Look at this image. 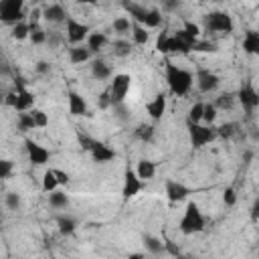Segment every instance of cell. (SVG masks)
<instances>
[{
    "instance_id": "cell-29",
    "label": "cell",
    "mask_w": 259,
    "mask_h": 259,
    "mask_svg": "<svg viewBox=\"0 0 259 259\" xmlns=\"http://www.w3.org/2000/svg\"><path fill=\"white\" fill-rule=\"evenodd\" d=\"M57 186H59V178H57L55 170H45V174H42V190L45 192H53V190H57Z\"/></svg>"
},
{
    "instance_id": "cell-55",
    "label": "cell",
    "mask_w": 259,
    "mask_h": 259,
    "mask_svg": "<svg viewBox=\"0 0 259 259\" xmlns=\"http://www.w3.org/2000/svg\"><path fill=\"white\" fill-rule=\"evenodd\" d=\"M251 136H253V140H259V132H257V127H253V132H251Z\"/></svg>"
},
{
    "instance_id": "cell-52",
    "label": "cell",
    "mask_w": 259,
    "mask_h": 259,
    "mask_svg": "<svg viewBox=\"0 0 259 259\" xmlns=\"http://www.w3.org/2000/svg\"><path fill=\"white\" fill-rule=\"evenodd\" d=\"M55 174H57V178H59V184H67V182H69V174H67V172L55 170Z\"/></svg>"
},
{
    "instance_id": "cell-44",
    "label": "cell",
    "mask_w": 259,
    "mask_h": 259,
    "mask_svg": "<svg viewBox=\"0 0 259 259\" xmlns=\"http://www.w3.org/2000/svg\"><path fill=\"white\" fill-rule=\"evenodd\" d=\"M10 174H12V162L10 160H2L0 162V178H10Z\"/></svg>"
},
{
    "instance_id": "cell-42",
    "label": "cell",
    "mask_w": 259,
    "mask_h": 259,
    "mask_svg": "<svg viewBox=\"0 0 259 259\" xmlns=\"http://www.w3.org/2000/svg\"><path fill=\"white\" fill-rule=\"evenodd\" d=\"M223 202H225L227 206H233V204L237 202V192H235L233 186H227V188L223 190Z\"/></svg>"
},
{
    "instance_id": "cell-15",
    "label": "cell",
    "mask_w": 259,
    "mask_h": 259,
    "mask_svg": "<svg viewBox=\"0 0 259 259\" xmlns=\"http://www.w3.org/2000/svg\"><path fill=\"white\" fill-rule=\"evenodd\" d=\"M146 111H148L150 119H154V121L162 119V115L166 113V95L164 93H156L154 99L146 105Z\"/></svg>"
},
{
    "instance_id": "cell-34",
    "label": "cell",
    "mask_w": 259,
    "mask_h": 259,
    "mask_svg": "<svg viewBox=\"0 0 259 259\" xmlns=\"http://www.w3.org/2000/svg\"><path fill=\"white\" fill-rule=\"evenodd\" d=\"M237 130H239V123L229 121V123H223V125H219V127H217V136H221V138L229 140V138H233V136L237 134Z\"/></svg>"
},
{
    "instance_id": "cell-2",
    "label": "cell",
    "mask_w": 259,
    "mask_h": 259,
    "mask_svg": "<svg viewBox=\"0 0 259 259\" xmlns=\"http://www.w3.org/2000/svg\"><path fill=\"white\" fill-rule=\"evenodd\" d=\"M178 227H180V231H182L184 235H194V233L204 231V217H202V212H200V208H198L196 202L190 200V202L186 204L184 214H182Z\"/></svg>"
},
{
    "instance_id": "cell-32",
    "label": "cell",
    "mask_w": 259,
    "mask_h": 259,
    "mask_svg": "<svg viewBox=\"0 0 259 259\" xmlns=\"http://www.w3.org/2000/svg\"><path fill=\"white\" fill-rule=\"evenodd\" d=\"M132 20H130V16H117L115 20H113V30L115 32H119V34H125V32H130L132 30Z\"/></svg>"
},
{
    "instance_id": "cell-46",
    "label": "cell",
    "mask_w": 259,
    "mask_h": 259,
    "mask_svg": "<svg viewBox=\"0 0 259 259\" xmlns=\"http://www.w3.org/2000/svg\"><path fill=\"white\" fill-rule=\"evenodd\" d=\"M99 107H101V109L111 107V95H109V89L101 93V97H99Z\"/></svg>"
},
{
    "instance_id": "cell-39",
    "label": "cell",
    "mask_w": 259,
    "mask_h": 259,
    "mask_svg": "<svg viewBox=\"0 0 259 259\" xmlns=\"http://www.w3.org/2000/svg\"><path fill=\"white\" fill-rule=\"evenodd\" d=\"M192 51H196V53H217L219 47L214 42H208V40H196Z\"/></svg>"
},
{
    "instance_id": "cell-10",
    "label": "cell",
    "mask_w": 259,
    "mask_h": 259,
    "mask_svg": "<svg viewBox=\"0 0 259 259\" xmlns=\"http://www.w3.org/2000/svg\"><path fill=\"white\" fill-rule=\"evenodd\" d=\"M87 36H89V26L69 16V20H67V38H69V42L71 45H81Z\"/></svg>"
},
{
    "instance_id": "cell-1",
    "label": "cell",
    "mask_w": 259,
    "mask_h": 259,
    "mask_svg": "<svg viewBox=\"0 0 259 259\" xmlns=\"http://www.w3.org/2000/svg\"><path fill=\"white\" fill-rule=\"evenodd\" d=\"M166 83L170 87V93L186 95L190 91V87H192V75L186 69L166 61Z\"/></svg>"
},
{
    "instance_id": "cell-19",
    "label": "cell",
    "mask_w": 259,
    "mask_h": 259,
    "mask_svg": "<svg viewBox=\"0 0 259 259\" xmlns=\"http://www.w3.org/2000/svg\"><path fill=\"white\" fill-rule=\"evenodd\" d=\"M243 51L247 55H259V30H247L245 32Z\"/></svg>"
},
{
    "instance_id": "cell-20",
    "label": "cell",
    "mask_w": 259,
    "mask_h": 259,
    "mask_svg": "<svg viewBox=\"0 0 259 259\" xmlns=\"http://www.w3.org/2000/svg\"><path fill=\"white\" fill-rule=\"evenodd\" d=\"M91 75H93L97 81H105V79H109V77H111V67H109L105 61L95 59V61H93V65H91Z\"/></svg>"
},
{
    "instance_id": "cell-11",
    "label": "cell",
    "mask_w": 259,
    "mask_h": 259,
    "mask_svg": "<svg viewBox=\"0 0 259 259\" xmlns=\"http://www.w3.org/2000/svg\"><path fill=\"white\" fill-rule=\"evenodd\" d=\"M219 83H221V79H219L217 73H212L210 69H198V73H196V85H198V89H200L202 93H212V91H217Z\"/></svg>"
},
{
    "instance_id": "cell-26",
    "label": "cell",
    "mask_w": 259,
    "mask_h": 259,
    "mask_svg": "<svg viewBox=\"0 0 259 259\" xmlns=\"http://www.w3.org/2000/svg\"><path fill=\"white\" fill-rule=\"evenodd\" d=\"M132 36H134V42H136V45H146V42L150 40L148 28H146L144 24H140V22H134V24H132Z\"/></svg>"
},
{
    "instance_id": "cell-9",
    "label": "cell",
    "mask_w": 259,
    "mask_h": 259,
    "mask_svg": "<svg viewBox=\"0 0 259 259\" xmlns=\"http://www.w3.org/2000/svg\"><path fill=\"white\" fill-rule=\"evenodd\" d=\"M24 148H26V154H28V160L34 164V166H45L51 158V152L47 148H42L40 144L32 142V140H24Z\"/></svg>"
},
{
    "instance_id": "cell-22",
    "label": "cell",
    "mask_w": 259,
    "mask_h": 259,
    "mask_svg": "<svg viewBox=\"0 0 259 259\" xmlns=\"http://www.w3.org/2000/svg\"><path fill=\"white\" fill-rule=\"evenodd\" d=\"M136 172H138V176L142 180H152L156 176V164L152 160H140Z\"/></svg>"
},
{
    "instance_id": "cell-54",
    "label": "cell",
    "mask_w": 259,
    "mask_h": 259,
    "mask_svg": "<svg viewBox=\"0 0 259 259\" xmlns=\"http://www.w3.org/2000/svg\"><path fill=\"white\" fill-rule=\"evenodd\" d=\"M79 4H97V0H77Z\"/></svg>"
},
{
    "instance_id": "cell-56",
    "label": "cell",
    "mask_w": 259,
    "mask_h": 259,
    "mask_svg": "<svg viewBox=\"0 0 259 259\" xmlns=\"http://www.w3.org/2000/svg\"><path fill=\"white\" fill-rule=\"evenodd\" d=\"M200 2H221V0H200Z\"/></svg>"
},
{
    "instance_id": "cell-4",
    "label": "cell",
    "mask_w": 259,
    "mask_h": 259,
    "mask_svg": "<svg viewBox=\"0 0 259 259\" xmlns=\"http://www.w3.org/2000/svg\"><path fill=\"white\" fill-rule=\"evenodd\" d=\"M188 138H190V144L194 148H202V146L210 144L217 138V127H212L208 123L202 125V123L188 121Z\"/></svg>"
},
{
    "instance_id": "cell-35",
    "label": "cell",
    "mask_w": 259,
    "mask_h": 259,
    "mask_svg": "<svg viewBox=\"0 0 259 259\" xmlns=\"http://www.w3.org/2000/svg\"><path fill=\"white\" fill-rule=\"evenodd\" d=\"M160 22H162V14H160V10L150 8V10H148V16H146L144 26H146V28H156V26H160Z\"/></svg>"
},
{
    "instance_id": "cell-38",
    "label": "cell",
    "mask_w": 259,
    "mask_h": 259,
    "mask_svg": "<svg viewBox=\"0 0 259 259\" xmlns=\"http://www.w3.org/2000/svg\"><path fill=\"white\" fill-rule=\"evenodd\" d=\"M217 119V105L214 103H204V113H202V121L212 125V121Z\"/></svg>"
},
{
    "instance_id": "cell-33",
    "label": "cell",
    "mask_w": 259,
    "mask_h": 259,
    "mask_svg": "<svg viewBox=\"0 0 259 259\" xmlns=\"http://www.w3.org/2000/svg\"><path fill=\"white\" fill-rule=\"evenodd\" d=\"M235 97H237L235 93H221L217 97V101H214L217 109H231L235 105Z\"/></svg>"
},
{
    "instance_id": "cell-30",
    "label": "cell",
    "mask_w": 259,
    "mask_h": 259,
    "mask_svg": "<svg viewBox=\"0 0 259 259\" xmlns=\"http://www.w3.org/2000/svg\"><path fill=\"white\" fill-rule=\"evenodd\" d=\"M12 38L16 40H24V38H30V24L28 22H18L12 26Z\"/></svg>"
},
{
    "instance_id": "cell-45",
    "label": "cell",
    "mask_w": 259,
    "mask_h": 259,
    "mask_svg": "<svg viewBox=\"0 0 259 259\" xmlns=\"http://www.w3.org/2000/svg\"><path fill=\"white\" fill-rule=\"evenodd\" d=\"M184 30H186V32H190L192 36H198V34H200L198 24H194V22H190V20H184Z\"/></svg>"
},
{
    "instance_id": "cell-36",
    "label": "cell",
    "mask_w": 259,
    "mask_h": 259,
    "mask_svg": "<svg viewBox=\"0 0 259 259\" xmlns=\"http://www.w3.org/2000/svg\"><path fill=\"white\" fill-rule=\"evenodd\" d=\"M134 134H136L138 140H142V142H150V140L154 138V125H146V123H142V125L136 127Z\"/></svg>"
},
{
    "instance_id": "cell-7",
    "label": "cell",
    "mask_w": 259,
    "mask_h": 259,
    "mask_svg": "<svg viewBox=\"0 0 259 259\" xmlns=\"http://www.w3.org/2000/svg\"><path fill=\"white\" fill-rule=\"evenodd\" d=\"M237 99H239V103L243 105V109H245L247 115H251V113L259 107V93L253 89L251 83H243V85H241V89L237 91Z\"/></svg>"
},
{
    "instance_id": "cell-21",
    "label": "cell",
    "mask_w": 259,
    "mask_h": 259,
    "mask_svg": "<svg viewBox=\"0 0 259 259\" xmlns=\"http://www.w3.org/2000/svg\"><path fill=\"white\" fill-rule=\"evenodd\" d=\"M105 45H107V34H105V32H89V36H87V47H89L91 53L101 51Z\"/></svg>"
},
{
    "instance_id": "cell-43",
    "label": "cell",
    "mask_w": 259,
    "mask_h": 259,
    "mask_svg": "<svg viewBox=\"0 0 259 259\" xmlns=\"http://www.w3.org/2000/svg\"><path fill=\"white\" fill-rule=\"evenodd\" d=\"M6 206H8L10 210H16V208L20 206V196H18L16 192H8V194H6Z\"/></svg>"
},
{
    "instance_id": "cell-47",
    "label": "cell",
    "mask_w": 259,
    "mask_h": 259,
    "mask_svg": "<svg viewBox=\"0 0 259 259\" xmlns=\"http://www.w3.org/2000/svg\"><path fill=\"white\" fill-rule=\"evenodd\" d=\"M249 214H251V221H253V223H259V198H255V200H253Z\"/></svg>"
},
{
    "instance_id": "cell-8",
    "label": "cell",
    "mask_w": 259,
    "mask_h": 259,
    "mask_svg": "<svg viewBox=\"0 0 259 259\" xmlns=\"http://www.w3.org/2000/svg\"><path fill=\"white\" fill-rule=\"evenodd\" d=\"M14 83H16V103H14V109L16 111H28V109H32V105H34V93L24 87V79L22 77H16Z\"/></svg>"
},
{
    "instance_id": "cell-16",
    "label": "cell",
    "mask_w": 259,
    "mask_h": 259,
    "mask_svg": "<svg viewBox=\"0 0 259 259\" xmlns=\"http://www.w3.org/2000/svg\"><path fill=\"white\" fill-rule=\"evenodd\" d=\"M89 152H91V156H93V160H95L97 164H105V162H109V160L115 158V152H113L109 146H105L103 142H97V140H93Z\"/></svg>"
},
{
    "instance_id": "cell-48",
    "label": "cell",
    "mask_w": 259,
    "mask_h": 259,
    "mask_svg": "<svg viewBox=\"0 0 259 259\" xmlns=\"http://www.w3.org/2000/svg\"><path fill=\"white\" fill-rule=\"evenodd\" d=\"M34 69H36V73H38V75H49V73H51V65H49L47 61H38Z\"/></svg>"
},
{
    "instance_id": "cell-23",
    "label": "cell",
    "mask_w": 259,
    "mask_h": 259,
    "mask_svg": "<svg viewBox=\"0 0 259 259\" xmlns=\"http://www.w3.org/2000/svg\"><path fill=\"white\" fill-rule=\"evenodd\" d=\"M89 57H91L89 47H79V45H75V47L69 49V59H71V63H75V65L85 63Z\"/></svg>"
},
{
    "instance_id": "cell-50",
    "label": "cell",
    "mask_w": 259,
    "mask_h": 259,
    "mask_svg": "<svg viewBox=\"0 0 259 259\" xmlns=\"http://www.w3.org/2000/svg\"><path fill=\"white\" fill-rule=\"evenodd\" d=\"M180 8V0H164V10L168 12H174Z\"/></svg>"
},
{
    "instance_id": "cell-31",
    "label": "cell",
    "mask_w": 259,
    "mask_h": 259,
    "mask_svg": "<svg viewBox=\"0 0 259 259\" xmlns=\"http://www.w3.org/2000/svg\"><path fill=\"white\" fill-rule=\"evenodd\" d=\"M132 51H134V45H132L130 40L119 38V40L113 42V55H115V57H127Z\"/></svg>"
},
{
    "instance_id": "cell-5",
    "label": "cell",
    "mask_w": 259,
    "mask_h": 259,
    "mask_svg": "<svg viewBox=\"0 0 259 259\" xmlns=\"http://www.w3.org/2000/svg\"><path fill=\"white\" fill-rule=\"evenodd\" d=\"M24 0H2L0 2V20L4 24H18L24 18Z\"/></svg>"
},
{
    "instance_id": "cell-53",
    "label": "cell",
    "mask_w": 259,
    "mask_h": 259,
    "mask_svg": "<svg viewBox=\"0 0 259 259\" xmlns=\"http://www.w3.org/2000/svg\"><path fill=\"white\" fill-rule=\"evenodd\" d=\"M4 103L10 105V107H14V103H16V91H14V93H8L6 99H4Z\"/></svg>"
},
{
    "instance_id": "cell-24",
    "label": "cell",
    "mask_w": 259,
    "mask_h": 259,
    "mask_svg": "<svg viewBox=\"0 0 259 259\" xmlns=\"http://www.w3.org/2000/svg\"><path fill=\"white\" fill-rule=\"evenodd\" d=\"M57 227H59V233H61V235H71V233H75V229H77V221H75L73 217L59 214V217H57Z\"/></svg>"
},
{
    "instance_id": "cell-27",
    "label": "cell",
    "mask_w": 259,
    "mask_h": 259,
    "mask_svg": "<svg viewBox=\"0 0 259 259\" xmlns=\"http://www.w3.org/2000/svg\"><path fill=\"white\" fill-rule=\"evenodd\" d=\"M36 127V121H34V117H32V113H28V111H18V132H30V130H34Z\"/></svg>"
},
{
    "instance_id": "cell-17",
    "label": "cell",
    "mask_w": 259,
    "mask_h": 259,
    "mask_svg": "<svg viewBox=\"0 0 259 259\" xmlns=\"http://www.w3.org/2000/svg\"><path fill=\"white\" fill-rule=\"evenodd\" d=\"M67 97H69V111H71V115H87V101H85V97H81V93L71 89L67 93Z\"/></svg>"
},
{
    "instance_id": "cell-25",
    "label": "cell",
    "mask_w": 259,
    "mask_h": 259,
    "mask_svg": "<svg viewBox=\"0 0 259 259\" xmlns=\"http://www.w3.org/2000/svg\"><path fill=\"white\" fill-rule=\"evenodd\" d=\"M142 239H144L146 251H150L152 255H160V253H164V251H166L164 243H162V241H160L158 237H154V235H144Z\"/></svg>"
},
{
    "instance_id": "cell-49",
    "label": "cell",
    "mask_w": 259,
    "mask_h": 259,
    "mask_svg": "<svg viewBox=\"0 0 259 259\" xmlns=\"http://www.w3.org/2000/svg\"><path fill=\"white\" fill-rule=\"evenodd\" d=\"M79 144H81V148L83 150H91V144H93V140L89 138V136H85V134H79Z\"/></svg>"
},
{
    "instance_id": "cell-18",
    "label": "cell",
    "mask_w": 259,
    "mask_h": 259,
    "mask_svg": "<svg viewBox=\"0 0 259 259\" xmlns=\"http://www.w3.org/2000/svg\"><path fill=\"white\" fill-rule=\"evenodd\" d=\"M121 6L125 8V12L132 16V20H134V22H140V24H144V22H146V16H148V10H150V8L140 6V4H136V2H127V0H123V2H121Z\"/></svg>"
},
{
    "instance_id": "cell-6",
    "label": "cell",
    "mask_w": 259,
    "mask_h": 259,
    "mask_svg": "<svg viewBox=\"0 0 259 259\" xmlns=\"http://www.w3.org/2000/svg\"><path fill=\"white\" fill-rule=\"evenodd\" d=\"M132 87V77L125 75V73H119V75H113L111 83H109V95H111V105L115 103H123L127 91Z\"/></svg>"
},
{
    "instance_id": "cell-37",
    "label": "cell",
    "mask_w": 259,
    "mask_h": 259,
    "mask_svg": "<svg viewBox=\"0 0 259 259\" xmlns=\"http://www.w3.org/2000/svg\"><path fill=\"white\" fill-rule=\"evenodd\" d=\"M202 113H204V103H194L190 109H188V121H194V123H200L202 121Z\"/></svg>"
},
{
    "instance_id": "cell-12",
    "label": "cell",
    "mask_w": 259,
    "mask_h": 259,
    "mask_svg": "<svg viewBox=\"0 0 259 259\" xmlns=\"http://www.w3.org/2000/svg\"><path fill=\"white\" fill-rule=\"evenodd\" d=\"M142 190V178L138 176V172L134 170H125L123 174V188H121V196L127 200V198H134L138 192Z\"/></svg>"
},
{
    "instance_id": "cell-41",
    "label": "cell",
    "mask_w": 259,
    "mask_h": 259,
    "mask_svg": "<svg viewBox=\"0 0 259 259\" xmlns=\"http://www.w3.org/2000/svg\"><path fill=\"white\" fill-rule=\"evenodd\" d=\"M30 113H32V117H34V121H36V127H45V125H49V115L42 111V109H30Z\"/></svg>"
},
{
    "instance_id": "cell-3",
    "label": "cell",
    "mask_w": 259,
    "mask_h": 259,
    "mask_svg": "<svg viewBox=\"0 0 259 259\" xmlns=\"http://www.w3.org/2000/svg\"><path fill=\"white\" fill-rule=\"evenodd\" d=\"M204 30L206 32H223V34H231L233 32V18L227 12L214 10L208 12L204 16Z\"/></svg>"
},
{
    "instance_id": "cell-40",
    "label": "cell",
    "mask_w": 259,
    "mask_h": 259,
    "mask_svg": "<svg viewBox=\"0 0 259 259\" xmlns=\"http://www.w3.org/2000/svg\"><path fill=\"white\" fill-rule=\"evenodd\" d=\"M30 40H32V45H42L49 40V34L40 26H36L34 30H30Z\"/></svg>"
},
{
    "instance_id": "cell-13",
    "label": "cell",
    "mask_w": 259,
    "mask_h": 259,
    "mask_svg": "<svg viewBox=\"0 0 259 259\" xmlns=\"http://www.w3.org/2000/svg\"><path fill=\"white\" fill-rule=\"evenodd\" d=\"M190 194V188L176 180H166V196L170 202H180Z\"/></svg>"
},
{
    "instance_id": "cell-14",
    "label": "cell",
    "mask_w": 259,
    "mask_h": 259,
    "mask_svg": "<svg viewBox=\"0 0 259 259\" xmlns=\"http://www.w3.org/2000/svg\"><path fill=\"white\" fill-rule=\"evenodd\" d=\"M42 18L51 24H61L69 20V14L61 4H49L47 8H42Z\"/></svg>"
},
{
    "instance_id": "cell-28",
    "label": "cell",
    "mask_w": 259,
    "mask_h": 259,
    "mask_svg": "<svg viewBox=\"0 0 259 259\" xmlns=\"http://www.w3.org/2000/svg\"><path fill=\"white\" fill-rule=\"evenodd\" d=\"M49 204L53 208H67L69 206V196L61 190H53V192H49Z\"/></svg>"
},
{
    "instance_id": "cell-51",
    "label": "cell",
    "mask_w": 259,
    "mask_h": 259,
    "mask_svg": "<svg viewBox=\"0 0 259 259\" xmlns=\"http://www.w3.org/2000/svg\"><path fill=\"white\" fill-rule=\"evenodd\" d=\"M164 247H166V251L170 253V255H180V249L174 245V243H170V241H166L164 243Z\"/></svg>"
}]
</instances>
